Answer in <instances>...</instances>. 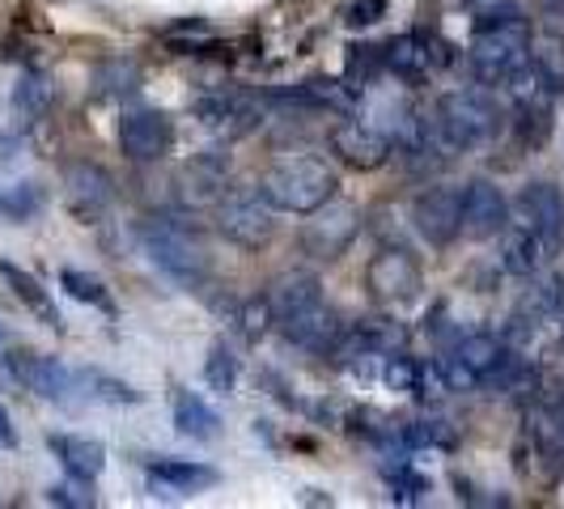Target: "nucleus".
Wrapping results in <instances>:
<instances>
[{
    "instance_id": "f257e3e1",
    "label": "nucleus",
    "mask_w": 564,
    "mask_h": 509,
    "mask_svg": "<svg viewBox=\"0 0 564 509\" xmlns=\"http://www.w3.org/2000/svg\"><path fill=\"white\" fill-rule=\"evenodd\" d=\"M506 115L497 107V98H488L484 89H451L437 98L433 119H424V144H433L437 153H471L480 144H492L501 137Z\"/></svg>"
},
{
    "instance_id": "f03ea898",
    "label": "nucleus",
    "mask_w": 564,
    "mask_h": 509,
    "mask_svg": "<svg viewBox=\"0 0 564 509\" xmlns=\"http://www.w3.org/2000/svg\"><path fill=\"white\" fill-rule=\"evenodd\" d=\"M339 174L323 158H284L276 166L263 170L259 178V192L263 199L276 208V213H289V217H311L314 208H323L327 199L336 196Z\"/></svg>"
},
{
    "instance_id": "7ed1b4c3",
    "label": "nucleus",
    "mask_w": 564,
    "mask_h": 509,
    "mask_svg": "<svg viewBox=\"0 0 564 509\" xmlns=\"http://www.w3.org/2000/svg\"><path fill=\"white\" fill-rule=\"evenodd\" d=\"M137 242L149 254V263L178 289H199L208 281V254L183 226H174L166 217H144L137 221Z\"/></svg>"
},
{
    "instance_id": "20e7f679",
    "label": "nucleus",
    "mask_w": 564,
    "mask_h": 509,
    "mask_svg": "<svg viewBox=\"0 0 564 509\" xmlns=\"http://www.w3.org/2000/svg\"><path fill=\"white\" fill-rule=\"evenodd\" d=\"M527 59H531V26L522 18V22H509V26L480 30L471 39L467 68L480 85H506Z\"/></svg>"
},
{
    "instance_id": "39448f33",
    "label": "nucleus",
    "mask_w": 564,
    "mask_h": 509,
    "mask_svg": "<svg viewBox=\"0 0 564 509\" xmlns=\"http://www.w3.org/2000/svg\"><path fill=\"white\" fill-rule=\"evenodd\" d=\"M217 229L234 247L259 251L276 234V208L263 199L259 187H229L217 196Z\"/></svg>"
},
{
    "instance_id": "423d86ee",
    "label": "nucleus",
    "mask_w": 564,
    "mask_h": 509,
    "mask_svg": "<svg viewBox=\"0 0 564 509\" xmlns=\"http://www.w3.org/2000/svg\"><path fill=\"white\" fill-rule=\"evenodd\" d=\"M366 289L373 302L382 306H403V302H416L424 289L421 259L403 247H382L366 263Z\"/></svg>"
},
{
    "instance_id": "0eeeda50",
    "label": "nucleus",
    "mask_w": 564,
    "mask_h": 509,
    "mask_svg": "<svg viewBox=\"0 0 564 509\" xmlns=\"http://www.w3.org/2000/svg\"><path fill=\"white\" fill-rule=\"evenodd\" d=\"M509 221L527 226L531 234H539V242L547 247V254L561 251L564 242V196L556 183H527L518 196L509 199Z\"/></svg>"
},
{
    "instance_id": "6e6552de",
    "label": "nucleus",
    "mask_w": 564,
    "mask_h": 509,
    "mask_svg": "<svg viewBox=\"0 0 564 509\" xmlns=\"http://www.w3.org/2000/svg\"><path fill=\"white\" fill-rule=\"evenodd\" d=\"M361 234V213L344 199H327L323 208H314L311 221L302 226V251L311 259H339V254L352 247V238Z\"/></svg>"
},
{
    "instance_id": "1a4fd4ad",
    "label": "nucleus",
    "mask_w": 564,
    "mask_h": 509,
    "mask_svg": "<svg viewBox=\"0 0 564 509\" xmlns=\"http://www.w3.org/2000/svg\"><path fill=\"white\" fill-rule=\"evenodd\" d=\"M4 373L13 382H22L26 391H34L39 399H52V403H68V391H77L73 369L64 361L43 357V353L22 348V344H4Z\"/></svg>"
},
{
    "instance_id": "9d476101",
    "label": "nucleus",
    "mask_w": 564,
    "mask_h": 509,
    "mask_svg": "<svg viewBox=\"0 0 564 509\" xmlns=\"http://www.w3.org/2000/svg\"><path fill=\"white\" fill-rule=\"evenodd\" d=\"M412 226L429 247H437V251L451 247L463 234V187H451V183L424 187L421 196L412 199Z\"/></svg>"
},
{
    "instance_id": "9b49d317",
    "label": "nucleus",
    "mask_w": 564,
    "mask_h": 509,
    "mask_svg": "<svg viewBox=\"0 0 564 509\" xmlns=\"http://www.w3.org/2000/svg\"><path fill=\"white\" fill-rule=\"evenodd\" d=\"M327 144L336 153L339 166L357 170V174H369V170L387 166L391 162V137H382L378 128L369 123H357V119H344L327 132Z\"/></svg>"
},
{
    "instance_id": "f8f14e48",
    "label": "nucleus",
    "mask_w": 564,
    "mask_h": 509,
    "mask_svg": "<svg viewBox=\"0 0 564 509\" xmlns=\"http://www.w3.org/2000/svg\"><path fill=\"white\" fill-rule=\"evenodd\" d=\"M509 226V199L492 178H471L463 187V234L471 242H488Z\"/></svg>"
},
{
    "instance_id": "ddd939ff",
    "label": "nucleus",
    "mask_w": 564,
    "mask_h": 509,
    "mask_svg": "<svg viewBox=\"0 0 564 509\" xmlns=\"http://www.w3.org/2000/svg\"><path fill=\"white\" fill-rule=\"evenodd\" d=\"M119 149L128 162H158L174 149V123L162 111H128L119 119Z\"/></svg>"
},
{
    "instance_id": "4468645a",
    "label": "nucleus",
    "mask_w": 564,
    "mask_h": 509,
    "mask_svg": "<svg viewBox=\"0 0 564 509\" xmlns=\"http://www.w3.org/2000/svg\"><path fill=\"white\" fill-rule=\"evenodd\" d=\"M64 187H68V199H73V213L82 217H102L115 204V178L102 166L94 162H73L64 166Z\"/></svg>"
},
{
    "instance_id": "2eb2a0df",
    "label": "nucleus",
    "mask_w": 564,
    "mask_h": 509,
    "mask_svg": "<svg viewBox=\"0 0 564 509\" xmlns=\"http://www.w3.org/2000/svg\"><path fill=\"white\" fill-rule=\"evenodd\" d=\"M276 327L284 332L289 344H297V348H306V353H327V348H336L339 336H344V323H339L336 311H332L327 302H314L311 311L293 314V318H284Z\"/></svg>"
},
{
    "instance_id": "dca6fc26",
    "label": "nucleus",
    "mask_w": 564,
    "mask_h": 509,
    "mask_svg": "<svg viewBox=\"0 0 564 509\" xmlns=\"http://www.w3.org/2000/svg\"><path fill=\"white\" fill-rule=\"evenodd\" d=\"M47 451L59 458V467L68 472V480L94 484L107 472V446L98 437H77V433H52Z\"/></svg>"
},
{
    "instance_id": "f3484780",
    "label": "nucleus",
    "mask_w": 564,
    "mask_h": 509,
    "mask_svg": "<svg viewBox=\"0 0 564 509\" xmlns=\"http://www.w3.org/2000/svg\"><path fill=\"white\" fill-rule=\"evenodd\" d=\"M0 281L9 284V293L26 306L43 327H52V332H64V314H59V306H56V297L39 284V277H30L26 268H18L13 259H0Z\"/></svg>"
},
{
    "instance_id": "a211bd4d",
    "label": "nucleus",
    "mask_w": 564,
    "mask_h": 509,
    "mask_svg": "<svg viewBox=\"0 0 564 509\" xmlns=\"http://www.w3.org/2000/svg\"><path fill=\"white\" fill-rule=\"evenodd\" d=\"M382 59H387V73H395L399 82L408 85H421L429 82L433 64H437V52L429 47L424 34H399L382 47Z\"/></svg>"
},
{
    "instance_id": "6ab92c4d",
    "label": "nucleus",
    "mask_w": 564,
    "mask_h": 509,
    "mask_svg": "<svg viewBox=\"0 0 564 509\" xmlns=\"http://www.w3.org/2000/svg\"><path fill=\"white\" fill-rule=\"evenodd\" d=\"M268 297V306H272V318L284 323V318H293V314L311 311L314 302H323V281L314 277V272H284L272 281V289L263 293Z\"/></svg>"
},
{
    "instance_id": "aec40b11",
    "label": "nucleus",
    "mask_w": 564,
    "mask_h": 509,
    "mask_svg": "<svg viewBox=\"0 0 564 509\" xmlns=\"http://www.w3.org/2000/svg\"><path fill=\"white\" fill-rule=\"evenodd\" d=\"M149 480L170 488V492H204V488L221 480V472L208 467V463H196V458L162 454V458H149Z\"/></svg>"
},
{
    "instance_id": "412c9836",
    "label": "nucleus",
    "mask_w": 564,
    "mask_h": 509,
    "mask_svg": "<svg viewBox=\"0 0 564 509\" xmlns=\"http://www.w3.org/2000/svg\"><path fill=\"white\" fill-rule=\"evenodd\" d=\"M547 259L552 254L539 242V234H531V229L518 226V221H509L501 229V268H506L509 277H535Z\"/></svg>"
},
{
    "instance_id": "4be33fe9",
    "label": "nucleus",
    "mask_w": 564,
    "mask_h": 509,
    "mask_svg": "<svg viewBox=\"0 0 564 509\" xmlns=\"http://www.w3.org/2000/svg\"><path fill=\"white\" fill-rule=\"evenodd\" d=\"M196 115L199 123H208V128H217L226 137H238V132L254 128L251 102H242L238 94H204V98H196Z\"/></svg>"
},
{
    "instance_id": "5701e85b",
    "label": "nucleus",
    "mask_w": 564,
    "mask_h": 509,
    "mask_svg": "<svg viewBox=\"0 0 564 509\" xmlns=\"http://www.w3.org/2000/svg\"><path fill=\"white\" fill-rule=\"evenodd\" d=\"M174 429H178L183 437H192V442H213V437L221 433V416H217V408L204 396L178 391V396H174Z\"/></svg>"
},
{
    "instance_id": "b1692460",
    "label": "nucleus",
    "mask_w": 564,
    "mask_h": 509,
    "mask_svg": "<svg viewBox=\"0 0 564 509\" xmlns=\"http://www.w3.org/2000/svg\"><path fill=\"white\" fill-rule=\"evenodd\" d=\"M527 429H531V442H535V454L543 458L547 476H561V472H564V429H561V416H556V412H547V408H535V412L527 416Z\"/></svg>"
},
{
    "instance_id": "393cba45",
    "label": "nucleus",
    "mask_w": 564,
    "mask_h": 509,
    "mask_svg": "<svg viewBox=\"0 0 564 509\" xmlns=\"http://www.w3.org/2000/svg\"><path fill=\"white\" fill-rule=\"evenodd\" d=\"M73 382L85 387V396L94 399V403H115V408L141 403V391H137V387H128L123 378H111V373H102V369H73Z\"/></svg>"
},
{
    "instance_id": "a878e982",
    "label": "nucleus",
    "mask_w": 564,
    "mask_h": 509,
    "mask_svg": "<svg viewBox=\"0 0 564 509\" xmlns=\"http://www.w3.org/2000/svg\"><path fill=\"white\" fill-rule=\"evenodd\" d=\"M501 348H506V339L501 336H488V332H476V336H463L458 344H454L451 353L463 361V366L476 373V382L484 387V378L492 373V366H497V357H501Z\"/></svg>"
},
{
    "instance_id": "bb28decb",
    "label": "nucleus",
    "mask_w": 564,
    "mask_h": 509,
    "mask_svg": "<svg viewBox=\"0 0 564 509\" xmlns=\"http://www.w3.org/2000/svg\"><path fill=\"white\" fill-rule=\"evenodd\" d=\"M59 289H64L73 302H82V306H94V311H102V314H115L111 289L98 281V277L82 272V268H59Z\"/></svg>"
},
{
    "instance_id": "cd10ccee",
    "label": "nucleus",
    "mask_w": 564,
    "mask_h": 509,
    "mask_svg": "<svg viewBox=\"0 0 564 509\" xmlns=\"http://www.w3.org/2000/svg\"><path fill=\"white\" fill-rule=\"evenodd\" d=\"M43 187L39 183H18V187H4L0 192V221H9V226H26L34 221L39 213H43Z\"/></svg>"
},
{
    "instance_id": "c85d7f7f",
    "label": "nucleus",
    "mask_w": 564,
    "mask_h": 509,
    "mask_svg": "<svg viewBox=\"0 0 564 509\" xmlns=\"http://www.w3.org/2000/svg\"><path fill=\"white\" fill-rule=\"evenodd\" d=\"M52 102H56V85L52 77H43V73H22L18 85H13V107L30 119H43V115L52 111Z\"/></svg>"
},
{
    "instance_id": "c756f323",
    "label": "nucleus",
    "mask_w": 564,
    "mask_h": 509,
    "mask_svg": "<svg viewBox=\"0 0 564 509\" xmlns=\"http://www.w3.org/2000/svg\"><path fill=\"white\" fill-rule=\"evenodd\" d=\"M531 68H535L539 85L561 98L564 94V43L556 39H543V43H531Z\"/></svg>"
},
{
    "instance_id": "7c9ffc66",
    "label": "nucleus",
    "mask_w": 564,
    "mask_h": 509,
    "mask_svg": "<svg viewBox=\"0 0 564 509\" xmlns=\"http://www.w3.org/2000/svg\"><path fill=\"white\" fill-rule=\"evenodd\" d=\"M382 73H387L382 47H373V43H352V47H348V56H344V77H348V85H352V89L373 85Z\"/></svg>"
},
{
    "instance_id": "2f4dec72",
    "label": "nucleus",
    "mask_w": 564,
    "mask_h": 509,
    "mask_svg": "<svg viewBox=\"0 0 564 509\" xmlns=\"http://www.w3.org/2000/svg\"><path fill=\"white\" fill-rule=\"evenodd\" d=\"M204 382L217 396H234V387H238V357H234V348H229L226 339H217L208 348V357H204Z\"/></svg>"
},
{
    "instance_id": "473e14b6",
    "label": "nucleus",
    "mask_w": 564,
    "mask_h": 509,
    "mask_svg": "<svg viewBox=\"0 0 564 509\" xmlns=\"http://www.w3.org/2000/svg\"><path fill=\"white\" fill-rule=\"evenodd\" d=\"M399 442H403V446H429V451H454V446H458V433H454L451 421H437V416H429V421L403 424Z\"/></svg>"
},
{
    "instance_id": "72a5a7b5",
    "label": "nucleus",
    "mask_w": 564,
    "mask_h": 509,
    "mask_svg": "<svg viewBox=\"0 0 564 509\" xmlns=\"http://www.w3.org/2000/svg\"><path fill=\"white\" fill-rule=\"evenodd\" d=\"M382 480H387V488H391V501H399V506H416V501H424V497L433 492L429 476H421V472L408 467V463L382 467Z\"/></svg>"
},
{
    "instance_id": "f704fd0d",
    "label": "nucleus",
    "mask_w": 564,
    "mask_h": 509,
    "mask_svg": "<svg viewBox=\"0 0 564 509\" xmlns=\"http://www.w3.org/2000/svg\"><path fill=\"white\" fill-rule=\"evenodd\" d=\"M94 85L102 98H123L141 85V68H137V59H107V64H98Z\"/></svg>"
},
{
    "instance_id": "c9c22d12",
    "label": "nucleus",
    "mask_w": 564,
    "mask_h": 509,
    "mask_svg": "<svg viewBox=\"0 0 564 509\" xmlns=\"http://www.w3.org/2000/svg\"><path fill=\"white\" fill-rule=\"evenodd\" d=\"M382 382L391 387V391H412L416 396V387H421V361H412L408 353H391L387 357V366H382Z\"/></svg>"
},
{
    "instance_id": "e433bc0d",
    "label": "nucleus",
    "mask_w": 564,
    "mask_h": 509,
    "mask_svg": "<svg viewBox=\"0 0 564 509\" xmlns=\"http://www.w3.org/2000/svg\"><path fill=\"white\" fill-rule=\"evenodd\" d=\"M272 306H268V297H251L242 311H238V327H242V339H251V344H259V339L272 332Z\"/></svg>"
},
{
    "instance_id": "4c0bfd02",
    "label": "nucleus",
    "mask_w": 564,
    "mask_h": 509,
    "mask_svg": "<svg viewBox=\"0 0 564 509\" xmlns=\"http://www.w3.org/2000/svg\"><path fill=\"white\" fill-rule=\"evenodd\" d=\"M47 501H52V506H68V509H89L94 506V492H89L85 480L52 484V488H47Z\"/></svg>"
},
{
    "instance_id": "58836bf2",
    "label": "nucleus",
    "mask_w": 564,
    "mask_h": 509,
    "mask_svg": "<svg viewBox=\"0 0 564 509\" xmlns=\"http://www.w3.org/2000/svg\"><path fill=\"white\" fill-rule=\"evenodd\" d=\"M509 22H522V4H518V0H501V4H492V9H484L480 18H476V34H480V30L509 26Z\"/></svg>"
},
{
    "instance_id": "ea45409f",
    "label": "nucleus",
    "mask_w": 564,
    "mask_h": 509,
    "mask_svg": "<svg viewBox=\"0 0 564 509\" xmlns=\"http://www.w3.org/2000/svg\"><path fill=\"white\" fill-rule=\"evenodd\" d=\"M387 13V0H357L352 9H348V26H373L378 18Z\"/></svg>"
},
{
    "instance_id": "a19ab883",
    "label": "nucleus",
    "mask_w": 564,
    "mask_h": 509,
    "mask_svg": "<svg viewBox=\"0 0 564 509\" xmlns=\"http://www.w3.org/2000/svg\"><path fill=\"white\" fill-rule=\"evenodd\" d=\"M9 446H18V433H13V421H9V412L0 408V451H9Z\"/></svg>"
},
{
    "instance_id": "79ce46f5",
    "label": "nucleus",
    "mask_w": 564,
    "mask_h": 509,
    "mask_svg": "<svg viewBox=\"0 0 564 509\" xmlns=\"http://www.w3.org/2000/svg\"><path fill=\"white\" fill-rule=\"evenodd\" d=\"M18 158V137H4L0 132V162H13Z\"/></svg>"
},
{
    "instance_id": "37998d69",
    "label": "nucleus",
    "mask_w": 564,
    "mask_h": 509,
    "mask_svg": "<svg viewBox=\"0 0 564 509\" xmlns=\"http://www.w3.org/2000/svg\"><path fill=\"white\" fill-rule=\"evenodd\" d=\"M4 344H9V332H4V323H0V353H4Z\"/></svg>"
},
{
    "instance_id": "c03bdc74",
    "label": "nucleus",
    "mask_w": 564,
    "mask_h": 509,
    "mask_svg": "<svg viewBox=\"0 0 564 509\" xmlns=\"http://www.w3.org/2000/svg\"><path fill=\"white\" fill-rule=\"evenodd\" d=\"M556 416H561V429H564V408H561V412H556Z\"/></svg>"
}]
</instances>
